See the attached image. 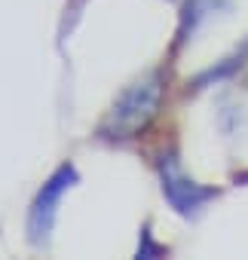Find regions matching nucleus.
Returning a JSON list of instances; mask_svg holds the SVG:
<instances>
[{"instance_id": "obj_1", "label": "nucleus", "mask_w": 248, "mask_h": 260, "mask_svg": "<svg viewBox=\"0 0 248 260\" xmlns=\"http://www.w3.org/2000/svg\"><path fill=\"white\" fill-rule=\"evenodd\" d=\"M160 98H163L160 74L132 83L119 95V101L110 107L107 119L101 122V135L104 138H132L135 132H141V128L153 119V113L160 107Z\"/></svg>"}, {"instance_id": "obj_2", "label": "nucleus", "mask_w": 248, "mask_h": 260, "mask_svg": "<svg viewBox=\"0 0 248 260\" xmlns=\"http://www.w3.org/2000/svg\"><path fill=\"white\" fill-rule=\"evenodd\" d=\"M77 184V169L74 166H61L49 175V181L40 187L37 199L31 202V211H28V239L34 245H43L52 233V223H55V208L61 202V196Z\"/></svg>"}, {"instance_id": "obj_3", "label": "nucleus", "mask_w": 248, "mask_h": 260, "mask_svg": "<svg viewBox=\"0 0 248 260\" xmlns=\"http://www.w3.org/2000/svg\"><path fill=\"white\" fill-rule=\"evenodd\" d=\"M160 172H163V193H166L169 205H172L178 214H196V211L214 196L211 190H205V187H199L196 181H190V178L178 169L175 156H163Z\"/></svg>"}, {"instance_id": "obj_4", "label": "nucleus", "mask_w": 248, "mask_h": 260, "mask_svg": "<svg viewBox=\"0 0 248 260\" xmlns=\"http://www.w3.org/2000/svg\"><path fill=\"white\" fill-rule=\"evenodd\" d=\"M141 239H144V242H141V248H138V257H153V254H163V248L150 242V230H144V233H141Z\"/></svg>"}]
</instances>
